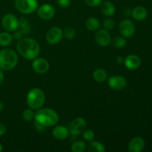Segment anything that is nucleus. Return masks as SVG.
<instances>
[{
	"instance_id": "f257e3e1",
	"label": "nucleus",
	"mask_w": 152,
	"mask_h": 152,
	"mask_svg": "<svg viewBox=\"0 0 152 152\" xmlns=\"http://www.w3.org/2000/svg\"><path fill=\"white\" fill-rule=\"evenodd\" d=\"M16 48L19 54L28 60H34L39 56L40 46L34 39L22 38L18 41Z\"/></svg>"
},
{
	"instance_id": "f03ea898",
	"label": "nucleus",
	"mask_w": 152,
	"mask_h": 152,
	"mask_svg": "<svg viewBox=\"0 0 152 152\" xmlns=\"http://www.w3.org/2000/svg\"><path fill=\"white\" fill-rule=\"evenodd\" d=\"M35 122L44 127H51L57 124L59 120V114L51 108H39L35 112Z\"/></svg>"
},
{
	"instance_id": "7ed1b4c3",
	"label": "nucleus",
	"mask_w": 152,
	"mask_h": 152,
	"mask_svg": "<svg viewBox=\"0 0 152 152\" xmlns=\"http://www.w3.org/2000/svg\"><path fill=\"white\" fill-rule=\"evenodd\" d=\"M19 57L16 51L5 48L0 50V69L10 71L17 65Z\"/></svg>"
},
{
	"instance_id": "20e7f679",
	"label": "nucleus",
	"mask_w": 152,
	"mask_h": 152,
	"mask_svg": "<svg viewBox=\"0 0 152 152\" xmlns=\"http://www.w3.org/2000/svg\"><path fill=\"white\" fill-rule=\"evenodd\" d=\"M27 105L33 110H38L44 105L45 95L44 91L39 88H34L29 91L26 96Z\"/></svg>"
},
{
	"instance_id": "39448f33",
	"label": "nucleus",
	"mask_w": 152,
	"mask_h": 152,
	"mask_svg": "<svg viewBox=\"0 0 152 152\" xmlns=\"http://www.w3.org/2000/svg\"><path fill=\"white\" fill-rule=\"evenodd\" d=\"M15 6L20 13L31 14L37 11L39 3L37 0H15Z\"/></svg>"
},
{
	"instance_id": "423d86ee",
	"label": "nucleus",
	"mask_w": 152,
	"mask_h": 152,
	"mask_svg": "<svg viewBox=\"0 0 152 152\" xmlns=\"http://www.w3.org/2000/svg\"><path fill=\"white\" fill-rule=\"evenodd\" d=\"M1 25L7 32H14L19 28V19L15 15L7 13L1 19Z\"/></svg>"
},
{
	"instance_id": "0eeeda50",
	"label": "nucleus",
	"mask_w": 152,
	"mask_h": 152,
	"mask_svg": "<svg viewBox=\"0 0 152 152\" xmlns=\"http://www.w3.org/2000/svg\"><path fill=\"white\" fill-rule=\"evenodd\" d=\"M87 127V123L83 117H77L70 124L69 132L73 136H79L84 132Z\"/></svg>"
},
{
	"instance_id": "6e6552de",
	"label": "nucleus",
	"mask_w": 152,
	"mask_h": 152,
	"mask_svg": "<svg viewBox=\"0 0 152 152\" xmlns=\"http://www.w3.org/2000/svg\"><path fill=\"white\" fill-rule=\"evenodd\" d=\"M119 31H120V34L125 38H130L133 37L134 34H135L136 28L135 25L132 21L130 19H123L120 22L119 25Z\"/></svg>"
},
{
	"instance_id": "1a4fd4ad",
	"label": "nucleus",
	"mask_w": 152,
	"mask_h": 152,
	"mask_svg": "<svg viewBox=\"0 0 152 152\" xmlns=\"http://www.w3.org/2000/svg\"><path fill=\"white\" fill-rule=\"evenodd\" d=\"M63 38V31L58 27H53L46 34V41L50 45H56Z\"/></svg>"
},
{
	"instance_id": "9d476101",
	"label": "nucleus",
	"mask_w": 152,
	"mask_h": 152,
	"mask_svg": "<svg viewBox=\"0 0 152 152\" xmlns=\"http://www.w3.org/2000/svg\"><path fill=\"white\" fill-rule=\"evenodd\" d=\"M31 66H32V69L36 73L39 74H45L50 68L48 61L44 58L39 57V56L33 60Z\"/></svg>"
},
{
	"instance_id": "9b49d317",
	"label": "nucleus",
	"mask_w": 152,
	"mask_h": 152,
	"mask_svg": "<svg viewBox=\"0 0 152 152\" xmlns=\"http://www.w3.org/2000/svg\"><path fill=\"white\" fill-rule=\"evenodd\" d=\"M108 85L110 88L113 90L120 91L126 88L127 81H126V79L123 76H112L108 78Z\"/></svg>"
},
{
	"instance_id": "f8f14e48",
	"label": "nucleus",
	"mask_w": 152,
	"mask_h": 152,
	"mask_svg": "<svg viewBox=\"0 0 152 152\" xmlns=\"http://www.w3.org/2000/svg\"><path fill=\"white\" fill-rule=\"evenodd\" d=\"M55 8L50 4H43L37 9L39 17L44 20H50L55 16Z\"/></svg>"
},
{
	"instance_id": "ddd939ff",
	"label": "nucleus",
	"mask_w": 152,
	"mask_h": 152,
	"mask_svg": "<svg viewBox=\"0 0 152 152\" xmlns=\"http://www.w3.org/2000/svg\"><path fill=\"white\" fill-rule=\"evenodd\" d=\"M111 35L106 29H99L95 35V40L99 45L102 47L108 46L111 42Z\"/></svg>"
},
{
	"instance_id": "4468645a",
	"label": "nucleus",
	"mask_w": 152,
	"mask_h": 152,
	"mask_svg": "<svg viewBox=\"0 0 152 152\" xmlns=\"http://www.w3.org/2000/svg\"><path fill=\"white\" fill-rule=\"evenodd\" d=\"M124 64L128 69L134 71L140 68L141 65V59L137 55H129L125 58Z\"/></svg>"
},
{
	"instance_id": "2eb2a0df",
	"label": "nucleus",
	"mask_w": 152,
	"mask_h": 152,
	"mask_svg": "<svg viewBox=\"0 0 152 152\" xmlns=\"http://www.w3.org/2000/svg\"><path fill=\"white\" fill-rule=\"evenodd\" d=\"M145 148V141L142 137H136L130 141L129 144V152H140Z\"/></svg>"
},
{
	"instance_id": "dca6fc26",
	"label": "nucleus",
	"mask_w": 152,
	"mask_h": 152,
	"mask_svg": "<svg viewBox=\"0 0 152 152\" xmlns=\"http://www.w3.org/2000/svg\"><path fill=\"white\" fill-rule=\"evenodd\" d=\"M53 137L59 140H63L69 137V129L63 126H56L52 131Z\"/></svg>"
},
{
	"instance_id": "f3484780",
	"label": "nucleus",
	"mask_w": 152,
	"mask_h": 152,
	"mask_svg": "<svg viewBox=\"0 0 152 152\" xmlns=\"http://www.w3.org/2000/svg\"><path fill=\"white\" fill-rule=\"evenodd\" d=\"M100 10L102 14L106 17H111L116 12L114 4L111 1H105L100 4Z\"/></svg>"
},
{
	"instance_id": "a211bd4d",
	"label": "nucleus",
	"mask_w": 152,
	"mask_h": 152,
	"mask_svg": "<svg viewBox=\"0 0 152 152\" xmlns=\"http://www.w3.org/2000/svg\"><path fill=\"white\" fill-rule=\"evenodd\" d=\"M132 16L135 20L142 21L146 19L148 16V11L142 6H137L132 10Z\"/></svg>"
},
{
	"instance_id": "6ab92c4d",
	"label": "nucleus",
	"mask_w": 152,
	"mask_h": 152,
	"mask_svg": "<svg viewBox=\"0 0 152 152\" xmlns=\"http://www.w3.org/2000/svg\"><path fill=\"white\" fill-rule=\"evenodd\" d=\"M101 26L99 19L96 17H89L86 21V27L88 30L91 31H97Z\"/></svg>"
},
{
	"instance_id": "aec40b11",
	"label": "nucleus",
	"mask_w": 152,
	"mask_h": 152,
	"mask_svg": "<svg viewBox=\"0 0 152 152\" xmlns=\"http://www.w3.org/2000/svg\"><path fill=\"white\" fill-rule=\"evenodd\" d=\"M13 35L10 32L4 31L0 33V45L2 47H7L13 42Z\"/></svg>"
},
{
	"instance_id": "412c9836",
	"label": "nucleus",
	"mask_w": 152,
	"mask_h": 152,
	"mask_svg": "<svg viewBox=\"0 0 152 152\" xmlns=\"http://www.w3.org/2000/svg\"><path fill=\"white\" fill-rule=\"evenodd\" d=\"M18 29L22 33L23 35H28L31 33V27L29 21L26 18H21L19 20V28Z\"/></svg>"
},
{
	"instance_id": "4be33fe9",
	"label": "nucleus",
	"mask_w": 152,
	"mask_h": 152,
	"mask_svg": "<svg viewBox=\"0 0 152 152\" xmlns=\"http://www.w3.org/2000/svg\"><path fill=\"white\" fill-rule=\"evenodd\" d=\"M93 77L97 83H104L107 80L108 74L107 72L102 68H96L93 72Z\"/></svg>"
},
{
	"instance_id": "5701e85b",
	"label": "nucleus",
	"mask_w": 152,
	"mask_h": 152,
	"mask_svg": "<svg viewBox=\"0 0 152 152\" xmlns=\"http://www.w3.org/2000/svg\"><path fill=\"white\" fill-rule=\"evenodd\" d=\"M87 149L89 152H104L105 151V148L103 144L94 140L91 141L88 145Z\"/></svg>"
},
{
	"instance_id": "b1692460",
	"label": "nucleus",
	"mask_w": 152,
	"mask_h": 152,
	"mask_svg": "<svg viewBox=\"0 0 152 152\" xmlns=\"http://www.w3.org/2000/svg\"><path fill=\"white\" fill-rule=\"evenodd\" d=\"M87 148V145L84 141H75L71 145V151L73 152H84Z\"/></svg>"
},
{
	"instance_id": "393cba45",
	"label": "nucleus",
	"mask_w": 152,
	"mask_h": 152,
	"mask_svg": "<svg viewBox=\"0 0 152 152\" xmlns=\"http://www.w3.org/2000/svg\"><path fill=\"white\" fill-rule=\"evenodd\" d=\"M126 40L125 37H117L113 40V45L115 48L120 49L123 48L126 45Z\"/></svg>"
},
{
	"instance_id": "a878e982",
	"label": "nucleus",
	"mask_w": 152,
	"mask_h": 152,
	"mask_svg": "<svg viewBox=\"0 0 152 152\" xmlns=\"http://www.w3.org/2000/svg\"><path fill=\"white\" fill-rule=\"evenodd\" d=\"M22 118L27 122H31L34 119L35 117V112L34 111V110L31 109V108H28V109L24 110L23 112H22Z\"/></svg>"
},
{
	"instance_id": "bb28decb",
	"label": "nucleus",
	"mask_w": 152,
	"mask_h": 152,
	"mask_svg": "<svg viewBox=\"0 0 152 152\" xmlns=\"http://www.w3.org/2000/svg\"><path fill=\"white\" fill-rule=\"evenodd\" d=\"M63 37L67 39H74L76 37V31L72 28H65L63 31Z\"/></svg>"
},
{
	"instance_id": "cd10ccee",
	"label": "nucleus",
	"mask_w": 152,
	"mask_h": 152,
	"mask_svg": "<svg viewBox=\"0 0 152 152\" xmlns=\"http://www.w3.org/2000/svg\"><path fill=\"white\" fill-rule=\"evenodd\" d=\"M83 138L85 140L88 141V142H91V141L94 140L95 137L94 132L91 129H86L83 132Z\"/></svg>"
},
{
	"instance_id": "c85d7f7f",
	"label": "nucleus",
	"mask_w": 152,
	"mask_h": 152,
	"mask_svg": "<svg viewBox=\"0 0 152 152\" xmlns=\"http://www.w3.org/2000/svg\"><path fill=\"white\" fill-rule=\"evenodd\" d=\"M102 25H103L105 29L108 30V31H110V30H112L113 28H114L115 23H114V21L112 19H111L110 17H108L107 19H104Z\"/></svg>"
},
{
	"instance_id": "c756f323",
	"label": "nucleus",
	"mask_w": 152,
	"mask_h": 152,
	"mask_svg": "<svg viewBox=\"0 0 152 152\" xmlns=\"http://www.w3.org/2000/svg\"><path fill=\"white\" fill-rule=\"evenodd\" d=\"M86 4L90 7H95L100 5L101 3L102 2V0H84Z\"/></svg>"
},
{
	"instance_id": "7c9ffc66",
	"label": "nucleus",
	"mask_w": 152,
	"mask_h": 152,
	"mask_svg": "<svg viewBox=\"0 0 152 152\" xmlns=\"http://www.w3.org/2000/svg\"><path fill=\"white\" fill-rule=\"evenodd\" d=\"M56 1H57L58 4L63 8L69 7L71 4V0H56Z\"/></svg>"
},
{
	"instance_id": "2f4dec72",
	"label": "nucleus",
	"mask_w": 152,
	"mask_h": 152,
	"mask_svg": "<svg viewBox=\"0 0 152 152\" xmlns=\"http://www.w3.org/2000/svg\"><path fill=\"white\" fill-rule=\"evenodd\" d=\"M22 36H23V34H22V33L19 30H16V31H14V34H13V38L14 39H16V40H20L22 38Z\"/></svg>"
},
{
	"instance_id": "473e14b6",
	"label": "nucleus",
	"mask_w": 152,
	"mask_h": 152,
	"mask_svg": "<svg viewBox=\"0 0 152 152\" xmlns=\"http://www.w3.org/2000/svg\"><path fill=\"white\" fill-rule=\"evenodd\" d=\"M6 132H7V127L4 124L0 123V137L3 136L5 134Z\"/></svg>"
},
{
	"instance_id": "72a5a7b5",
	"label": "nucleus",
	"mask_w": 152,
	"mask_h": 152,
	"mask_svg": "<svg viewBox=\"0 0 152 152\" xmlns=\"http://www.w3.org/2000/svg\"><path fill=\"white\" fill-rule=\"evenodd\" d=\"M4 74H3L2 70L0 69V86H1V85L3 83V82H4Z\"/></svg>"
},
{
	"instance_id": "f704fd0d",
	"label": "nucleus",
	"mask_w": 152,
	"mask_h": 152,
	"mask_svg": "<svg viewBox=\"0 0 152 152\" xmlns=\"http://www.w3.org/2000/svg\"><path fill=\"white\" fill-rule=\"evenodd\" d=\"M117 63L121 64L124 62V59H123V57H122V56H118V57L117 58Z\"/></svg>"
},
{
	"instance_id": "c9c22d12",
	"label": "nucleus",
	"mask_w": 152,
	"mask_h": 152,
	"mask_svg": "<svg viewBox=\"0 0 152 152\" xmlns=\"http://www.w3.org/2000/svg\"><path fill=\"white\" fill-rule=\"evenodd\" d=\"M3 109H4V104H3L2 102L0 101V112H1L3 111Z\"/></svg>"
},
{
	"instance_id": "e433bc0d",
	"label": "nucleus",
	"mask_w": 152,
	"mask_h": 152,
	"mask_svg": "<svg viewBox=\"0 0 152 152\" xmlns=\"http://www.w3.org/2000/svg\"><path fill=\"white\" fill-rule=\"evenodd\" d=\"M2 150H3V147H2V145H1V144L0 143V152L2 151Z\"/></svg>"
}]
</instances>
